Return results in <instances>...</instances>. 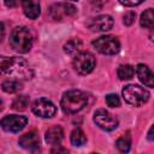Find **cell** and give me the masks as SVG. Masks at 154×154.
<instances>
[{"instance_id":"obj_26","label":"cell","mask_w":154,"mask_h":154,"mask_svg":"<svg viewBox=\"0 0 154 154\" xmlns=\"http://www.w3.org/2000/svg\"><path fill=\"white\" fill-rule=\"evenodd\" d=\"M19 4V0H5V5L7 7H16Z\"/></svg>"},{"instance_id":"obj_19","label":"cell","mask_w":154,"mask_h":154,"mask_svg":"<svg viewBox=\"0 0 154 154\" xmlns=\"http://www.w3.org/2000/svg\"><path fill=\"white\" fill-rule=\"evenodd\" d=\"M134 73H135V70L131 65L129 64H123L118 67V71H117V75L119 77V79L122 81H128V79H131L134 77Z\"/></svg>"},{"instance_id":"obj_25","label":"cell","mask_w":154,"mask_h":154,"mask_svg":"<svg viewBox=\"0 0 154 154\" xmlns=\"http://www.w3.org/2000/svg\"><path fill=\"white\" fill-rule=\"evenodd\" d=\"M144 0H119L120 4H123L124 6H129V7H132V6H137L140 4H142Z\"/></svg>"},{"instance_id":"obj_9","label":"cell","mask_w":154,"mask_h":154,"mask_svg":"<svg viewBox=\"0 0 154 154\" xmlns=\"http://www.w3.org/2000/svg\"><path fill=\"white\" fill-rule=\"evenodd\" d=\"M31 109L37 117H41V118H52L57 113L55 105L51 100L45 97H40L35 100L32 102Z\"/></svg>"},{"instance_id":"obj_20","label":"cell","mask_w":154,"mask_h":154,"mask_svg":"<svg viewBox=\"0 0 154 154\" xmlns=\"http://www.w3.org/2000/svg\"><path fill=\"white\" fill-rule=\"evenodd\" d=\"M71 143L75 146V147H81L83 146L85 142H87V137L84 135V132L81 130V129H75L72 132H71Z\"/></svg>"},{"instance_id":"obj_16","label":"cell","mask_w":154,"mask_h":154,"mask_svg":"<svg viewBox=\"0 0 154 154\" xmlns=\"http://www.w3.org/2000/svg\"><path fill=\"white\" fill-rule=\"evenodd\" d=\"M1 88L5 93L8 94H13V93H18L19 90H22L23 84L20 83V81L17 79H10V81H5L1 84Z\"/></svg>"},{"instance_id":"obj_2","label":"cell","mask_w":154,"mask_h":154,"mask_svg":"<svg viewBox=\"0 0 154 154\" xmlns=\"http://www.w3.org/2000/svg\"><path fill=\"white\" fill-rule=\"evenodd\" d=\"M87 103H88L87 94L77 89H72V90L64 93L61 101H60V106L63 111L67 114H73V113L79 112L81 109L84 108Z\"/></svg>"},{"instance_id":"obj_14","label":"cell","mask_w":154,"mask_h":154,"mask_svg":"<svg viewBox=\"0 0 154 154\" xmlns=\"http://www.w3.org/2000/svg\"><path fill=\"white\" fill-rule=\"evenodd\" d=\"M20 5H22V7H23L24 14H25L28 18H30V19H36V18L40 16L41 8H40L38 2H36L35 0H22V1H20Z\"/></svg>"},{"instance_id":"obj_5","label":"cell","mask_w":154,"mask_h":154,"mask_svg":"<svg viewBox=\"0 0 154 154\" xmlns=\"http://www.w3.org/2000/svg\"><path fill=\"white\" fill-rule=\"evenodd\" d=\"M91 43H93L94 48L97 52H100L101 54H106V55L117 54L120 49L119 40L116 36H112V35L100 36L96 40H94Z\"/></svg>"},{"instance_id":"obj_28","label":"cell","mask_w":154,"mask_h":154,"mask_svg":"<svg viewBox=\"0 0 154 154\" xmlns=\"http://www.w3.org/2000/svg\"><path fill=\"white\" fill-rule=\"evenodd\" d=\"M4 36H5V26L2 23H0V42L2 41Z\"/></svg>"},{"instance_id":"obj_21","label":"cell","mask_w":154,"mask_h":154,"mask_svg":"<svg viewBox=\"0 0 154 154\" xmlns=\"http://www.w3.org/2000/svg\"><path fill=\"white\" fill-rule=\"evenodd\" d=\"M29 102H30V100L26 95H19L12 102V108L16 111H24L29 106Z\"/></svg>"},{"instance_id":"obj_6","label":"cell","mask_w":154,"mask_h":154,"mask_svg":"<svg viewBox=\"0 0 154 154\" xmlns=\"http://www.w3.org/2000/svg\"><path fill=\"white\" fill-rule=\"evenodd\" d=\"M72 65L77 73L88 75L94 70L96 65V60H95V57L90 52H79L75 57Z\"/></svg>"},{"instance_id":"obj_22","label":"cell","mask_w":154,"mask_h":154,"mask_svg":"<svg viewBox=\"0 0 154 154\" xmlns=\"http://www.w3.org/2000/svg\"><path fill=\"white\" fill-rule=\"evenodd\" d=\"M81 47H82V42L79 40H77V38H72V40H70V41H67L65 43L64 51L67 54H72V53L78 52L81 49Z\"/></svg>"},{"instance_id":"obj_29","label":"cell","mask_w":154,"mask_h":154,"mask_svg":"<svg viewBox=\"0 0 154 154\" xmlns=\"http://www.w3.org/2000/svg\"><path fill=\"white\" fill-rule=\"evenodd\" d=\"M148 138H149L150 141H153V126L149 129V132H148Z\"/></svg>"},{"instance_id":"obj_17","label":"cell","mask_w":154,"mask_h":154,"mask_svg":"<svg viewBox=\"0 0 154 154\" xmlns=\"http://www.w3.org/2000/svg\"><path fill=\"white\" fill-rule=\"evenodd\" d=\"M116 146H117V148L122 153H128L130 150V148H131V136H130V132L128 131L126 134H124L123 136H120L117 140Z\"/></svg>"},{"instance_id":"obj_13","label":"cell","mask_w":154,"mask_h":154,"mask_svg":"<svg viewBox=\"0 0 154 154\" xmlns=\"http://www.w3.org/2000/svg\"><path fill=\"white\" fill-rule=\"evenodd\" d=\"M136 72H137V76L140 78V81L144 85H147L149 88H153L154 87V76H153L152 70L147 65L138 64L137 67H136Z\"/></svg>"},{"instance_id":"obj_23","label":"cell","mask_w":154,"mask_h":154,"mask_svg":"<svg viewBox=\"0 0 154 154\" xmlns=\"http://www.w3.org/2000/svg\"><path fill=\"white\" fill-rule=\"evenodd\" d=\"M106 103L109 107H119L120 106V100L117 94H108L106 95Z\"/></svg>"},{"instance_id":"obj_24","label":"cell","mask_w":154,"mask_h":154,"mask_svg":"<svg viewBox=\"0 0 154 154\" xmlns=\"http://www.w3.org/2000/svg\"><path fill=\"white\" fill-rule=\"evenodd\" d=\"M135 18H136V13L130 11V12L125 13V16L123 17V22H124L125 25H131L135 22Z\"/></svg>"},{"instance_id":"obj_10","label":"cell","mask_w":154,"mask_h":154,"mask_svg":"<svg viewBox=\"0 0 154 154\" xmlns=\"http://www.w3.org/2000/svg\"><path fill=\"white\" fill-rule=\"evenodd\" d=\"M28 123V118L24 116L11 114L6 116L0 120L1 128L7 132H19L22 131Z\"/></svg>"},{"instance_id":"obj_8","label":"cell","mask_w":154,"mask_h":154,"mask_svg":"<svg viewBox=\"0 0 154 154\" xmlns=\"http://www.w3.org/2000/svg\"><path fill=\"white\" fill-rule=\"evenodd\" d=\"M77 13V8L69 2L54 4L48 8V16L53 20H61L66 17H72Z\"/></svg>"},{"instance_id":"obj_11","label":"cell","mask_w":154,"mask_h":154,"mask_svg":"<svg viewBox=\"0 0 154 154\" xmlns=\"http://www.w3.org/2000/svg\"><path fill=\"white\" fill-rule=\"evenodd\" d=\"M113 18L108 14H101L97 17L91 18L88 23L87 26L94 31V32H99V31H108L112 29L113 26Z\"/></svg>"},{"instance_id":"obj_31","label":"cell","mask_w":154,"mask_h":154,"mask_svg":"<svg viewBox=\"0 0 154 154\" xmlns=\"http://www.w3.org/2000/svg\"><path fill=\"white\" fill-rule=\"evenodd\" d=\"M71 1H78V0H71Z\"/></svg>"},{"instance_id":"obj_3","label":"cell","mask_w":154,"mask_h":154,"mask_svg":"<svg viewBox=\"0 0 154 154\" xmlns=\"http://www.w3.org/2000/svg\"><path fill=\"white\" fill-rule=\"evenodd\" d=\"M10 45L18 53H28L32 47V34L26 26H17L10 35Z\"/></svg>"},{"instance_id":"obj_15","label":"cell","mask_w":154,"mask_h":154,"mask_svg":"<svg viewBox=\"0 0 154 154\" xmlns=\"http://www.w3.org/2000/svg\"><path fill=\"white\" fill-rule=\"evenodd\" d=\"M46 142L48 144H53V146H58L61 143L63 138H64V131L60 126L55 125V126H52L49 128L47 131H46Z\"/></svg>"},{"instance_id":"obj_1","label":"cell","mask_w":154,"mask_h":154,"mask_svg":"<svg viewBox=\"0 0 154 154\" xmlns=\"http://www.w3.org/2000/svg\"><path fill=\"white\" fill-rule=\"evenodd\" d=\"M34 71L29 63L18 57H0V77H10L17 81L30 79Z\"/></svg>"},{"instance_id":"obj_30","label":"cell","mask_w":154,"mask_h":154,"mask_svg":"<svg viewBox=\"0 0 154 154\" xmlns=\"http://www.w3.org/2000/svg\"><path fill=\"white\" fill-rule=\"evenodd\" d=\"M1 109H2V101L0 100V111H1Z\"/></svg>"},{"instance_id":"obj_18","label":"cell","mask_w":154,"mask_h":154,"mask_svg":"<svg viewBox=\"0 0 154 154\" xmlns=\"http://www.w3.org/2000/svg\"><path fill=\"white\" fill-rule=\"evenodd\" d=\"M140 23H141V26H143L146 29H152L154 26V12H153V8H148L141 14Z\"/></svg>"},{"instance_id":"obj_4","label":"cell","mask_w":154,"mask_h":154,"mask_svg":"<svg viewBox=\"0 0 154 154\" xmlns=\"http://www.w3.org/2000/svg\"><path fill=\"white\" fill-rule=\"evenodd\" d=\"M122 94H123L124 100L132 106H142L149 100V96H150L149 91L146 88L140 87L137 84L126 85L123 89Z\"/></svg>"},{"instance_id":"obj_7","label":"cell","mask_w":154,"mask_h":154,"mask_svg":"<svg viewBox=\"0 0 154 154\" xmlns=\"http://www.w3.org/2000/svg\"><path fill=\"white\" fill-rule=\"evenodd\" d=\"M93 119H94V123L105 131H112L118 128V119L103 108L96 109Z\"/></svg>"},{"instance_id":"obj_12","label":"cell","mask_w":154,"mask_h":154,"mask_svg":"<svg viewBox=\"0 0 154 154\" xmlns=\"http://www.w3.org/2000/svg\"><path fill=\"white\" fill-rule=\"evenodd\" d=\"M18 143L22 148L26 149V150H31L35 152L40 148V137L36 131H30L26 132L24 135H22L18 140Z\"/></svg>"},{"instance_id":"obj_27","label":"cell","mask_w":154,"mask_h":154,"mask_svg":"<svg viewBox=\"0 0 154 154\" xmlns=\"http://www.w3.org/2000/svg\"><path fill=\"white\" fill-rule=\"evenodd\" d=\"M91 5H94L95 7H101L105 2H107V0H90Z\"/></svg>"}]
</instances>
